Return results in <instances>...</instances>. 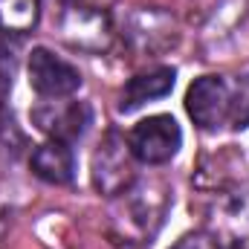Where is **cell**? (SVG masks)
Instances as JSON below:
<instances>
[{"mask_svg":"<svg viewBox=\"0 0 249 249\" xmlns=\"http://www.w3.org/2000/svg\"><path fill=\"white\" fill-rule=\"evenodd\" d=\"M183 145V130L174 116L168 113H157V116H148L139 124L130 127L127 133V148L133 154L136 162L142 165H165L177 157Z\"/></svg>","mask_w":249,"mask_h":249,"instance_id":"cell-1","label":"cell"},{"mask_svg":"<svg viewBox=\"0 0 249 249\" xmlns=\"http://www.w3.org/2000/svg\"><path fill=\"white\" fill-rule=\"evenodd\" d=\"M133 162L136 160L127 148V139L122 133L110 130L105 136V142L99 145L96 157H93V183H96V188L107 197H119L136 180Z\"/></svg>","mask_w":249,"mask_h":249,"instance_id":"cell-2","label":"cell"},{"mask_svg":"<svg viewBox=\"0 0 249 249\" xmlns=\"http://www.w3.org/2000/svg\"><path fill=\"white\" fill-rule=\"evenodd\" d=\"M26 72H29V87L44 99H67L81 87V72L47 47H35L29 53Z\"/></svg>","mask_w":249,"mask_h":249,"instance_id":"cell-3","label":"cell"},{"mask_svg":"<svg viewBox=\"0 0 249 249\" xmlns=\"http://www.w3.org/2000/svg\"><path fill=\"white\" fill-rule=\"evenodd\" d=\"M122 197V214L116 217L122 223V238H133V241H148L157 226L162 223V212H165V191H154L148 186H130L127 191L119 194Z\"/></svg>","mask_w":249,"mask_h":249,"instance_id":"cell-4","label":"cell"},{"mask_svg":"<svg viewBox=\"0 0 249 249\" xmlns=\"http://www.w3.org/2000/svg\"><path fill=\"white\" fill-rule=\"evenodd\" d=\"M32 124L55 142L72 145L93 124V110L87 102H41L32 107Z\"/></svg>","mask_w":249,"mask_h":249,"instance_id":"cell-5","label":"cell"},{"mask_svg":"<svg viewBox=\"0 0 249 249\" xmlns=\"http://www.w3.org/2000/svg\"><path fill=\"white\" fill-rule=\"evenodd\" d=\"M186 110L203 130H217L229 116V84L220 75H200L186 93Z\"/></svg>","mask_w":249,"mask_h":249,"instance_id":"cell-6","label":"cell"},{"mask_svg":"<svg viewBox=\"0 0 249 249\" xmlns=\"http://www.w3.org/2000/svg\"><path fill=\"white\" fill-rule=\"evenodd\" d=\"M61 29H64V38L72 47H81V50H105L110 44L107 15L93 9V6H81V3L67 6Z\"/></svg>","mask_w":249,"mask_h":249,"instance_id":"cell-7","label":"cell"},{"mask_svg":"<svg viewBox=\"0 0 249 249\" xmlns=\"http://www.w3.org/2000/svg\"><path fill=\"white\" fill-rule=\"evenodd\" d=\"M174 78L177 72L171 67H154L148 72H139L133 75L119 93V110L130 113L136 107H142L145 102H154V99H162L174 90Z\"/></svg>","mask_w":249,"mask_h":249,"instance_id":"cell-8","label":"cell"},{"mask_svg":"<svg viewBox=\"0 0 249 249\" xmlns=\"http://www.w3.org/2000/svg\"><path fill=\"white\" fill-rule=\"evenodd\" d=\"M29 168L35 171V177H41L44 183L53 186H67L75 177V154L67 142H44L32 151L29 157Z\"/></svg>","mask_w":249,"mask_h":249,"instance_id":"cell-9","label":"cell"},{"mask_svg":"<svg viewBox=\"0 0 249 249\" xmlns=\"http://www.w3.org/2000/svg\"><path fill=\"white\" fill-rule=\"evenodd\" d=\"M41 3L38 0H0V32L23 35L38 26Z\"/></svg>","mask_w":249,"mask_h":249,"instance_id":"cell-10","label":"cell"},{"mask_svg":"<svg viewBox=\"0 0 249 249\" xmlns=\"http://www.w3.org/2000/svg\"><path fill=\"white\" fill-rule=\"evenodd\" d=\"M226 122L235 130H244L249 124V72L238 75L235 84L229 87V116Z\"/></svg>","mask_w":249,"mask_h":249,"instance_id":"cell-11","label":"cell"},{"mask_svg":"<svg viewBox=\"0 0 249 249\" xmlns=\"http://www.w3.org/2000/svg\"><path fill=\"white\" fill-rule=\"evenodd\" d=\"M171 249H220V241L214 235H206V232H194L177 241V247Z\"/></svg>","mask_w":249,"mask_h":249,"instance_id":"cell-12","label":"cell"}]
</instances>
